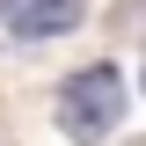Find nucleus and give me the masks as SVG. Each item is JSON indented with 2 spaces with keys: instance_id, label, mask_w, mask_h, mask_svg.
Segmentation results:
<instances>
[{
  "instance_id": "nucleus-3",
  "label": "nucleus",
  "mask_w": 146,
  "mask_h": 146,
  "mask_svg": "<svg viewBox=\"0 0 146 146\" xmlns=\"http://www.w3.org/2000/svg\"><path fill=\"white\" fill-rule=\"evenodd\" d=\"M0 7H7V0H0Z\"/></svg>"
},
{
  "instance_id": "nucleus-1",
  "label": "nucleus",
  "mask_w": 146,
  "mask_h": 146,
  "mask_svg": "<svg viewBox=\"0 0 146 146\" xmlns=\"http://www.w3.org/2000/svg\"><path fill=\"white\" fill-rule=\"evenodd\" d=\"M117 124H124V73L117 66H88V73H73L66 88H58V131L73 146L110 139Z\"/></svg>"
},
{
  "instance_id": "nucleus-2",
  "label": "nucleus",
  "mask_w": 146,
  "mask_h": 146,
  "mask_svg": "<svg viewBox=\"0 0 146 146\" xmlns=\"http://www.w3.org/2000/svg\"><path fill=\"white\" fill-rule=\"evenodd\" d=\"M73 22H80V0H7L0 7L7 44H44V36H66Z\"/></svg>"
}]
</instances>
